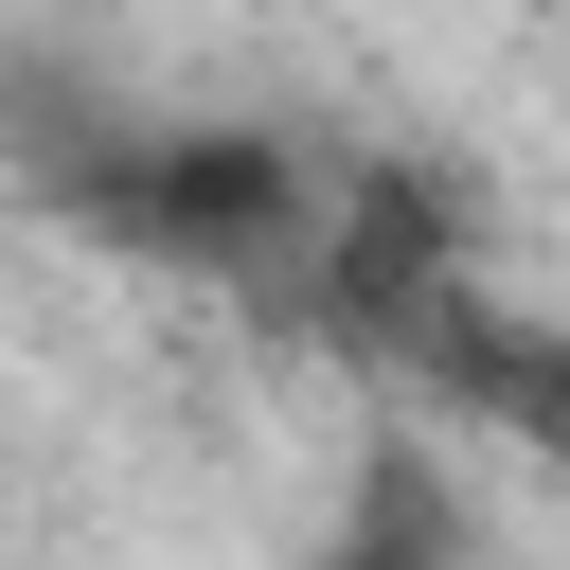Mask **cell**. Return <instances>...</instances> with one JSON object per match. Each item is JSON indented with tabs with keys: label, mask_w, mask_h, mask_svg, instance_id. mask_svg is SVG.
<instances>
[{
	"label": "cell",
	"mask_w": 570,
	"mask_h": 570,
	"mask_svg": "<svg viewBox=\"0 0 570 570\" xmlns=\"http://www.w3.org/2000/svg\"><path fill=\"white\" fill-rule=\"evenodd\" d=\"M71 214L178 285H321V249H338V196L285 125H142L71 178Z\"/></svg>",
	"instance_id": "1"
},
{
	"label": "cell",
	"mask_w": 570,
	"mask_h": 570,
	"mask_svg": "<svg viewBox=\"0 0 570 570\" xmlns=\"http://www.w3.org/2000/svg\"><path fill=\"white\" fill-rule=\"evenodd\" d=\"M303 570H463V552H445V517H428L410 481H374V499H356V517H338Z\"/></svg>",
	"instance_id": "2"
}]
</instances>
